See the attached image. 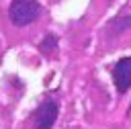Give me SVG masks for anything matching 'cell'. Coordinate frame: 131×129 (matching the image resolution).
Returning a JSON list of instances; mask_svg holds the SVG:
<instances>
[{"label": "cell", "mask_w": 131, "mask_h": 129, "mask_svg": "<svg viewBox=\"0 0 131 129\" xmlns=\"http://www.w3.org/2000/svg\"><path fill=\"white\" fill-rule=\"evenodd\" d=\"M55 45H57V37H55V35H49V37H47V39H45V41L41 43V51L49 53V51H51V49H53Z\"/></svg>", "instance_id": "4"}, {"label": "cell", "mask_w": 131, "mask_h": 129, "mask_svg": "<svg viewBox=\"0 0 131 129\" xmlns=\"http://www.w3.org/2000/svg\"><path fill=\"white\" fill-rule=\"evenodd\" d=\"M57 113H59V104H57L53 98L45 100V102L37 109V113L33 115V127H35V129H49V127L55 123Z\"/></svg>", "instance_id": "2"}, {"label": "cell", "mask_w": 131, "mask_h": 129, "mask_svg": "<svg viewBox=\"0 0 131 129\" xmlns=\"http://www.w3.org/2000/svg\"><path fill=\"white\" fill-rule=\"evenodd\" d=\"M113 80L119 92H125L131 88V57H123L113 68Z\"/></svg>", "instance_id": "3"}, {"label": "cell", "mask_w": 131, "mask_h": 129, "mask_svg": "<svg viewBox=\"0 0 131 129\" xmlns=\"http://www.w3.org/2000/svg\"><path fill=\"white\" fill-rule=\"evenodd\" d=\"M41 16V6L35 0H10L8 2V25L16 31L31 27Z\"/></svg>", "instance_id": "1"}]
</instances>
